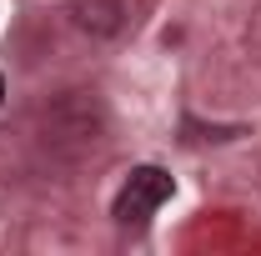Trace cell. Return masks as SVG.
<instances>
[{
	"mask_svg": "<svg viewBox=\"0 0 261 256\" xmlns=\"http://www.w3.org/2000/svg\"><path fill=\"white\" fill-rule=\"evenodd\" d=\"M171 201V176L161 166H136L116 196V221H146L156 206Z\"/></svg>",
	"mask_w": 261,
	"mask_h": 256,
	"instance_id": "obj_1",
	"label": "cell"
},
{
	"mask_svg": "<svg viewBox=\"0 0 261 256\" xmlns=\"http://www.w3.org/2000/svg\"><path fill=\"white\" fill-rule=\"evenodd\" d=\"M70 15H75V25L91 35H116L121 31V0H70Z\"/></svg>",
	"mask_w": 261,
	"mask_h": 256,
	"instance_id": "obj_2",
	"label": "cell"
},
{
	"mask_svg": "<svg viewBox=\"0 0 261 256\" xmlns=\"http://www.w3.org/2000/svg\"><path fill=\"white\" fill-rule=\"evenodd\" d=\"M0 96H5V81H0Z\"/></svg>",
	"mask_w": 261,
	"mask_h": 256,
	"instance_id": "obj_3",
	"label": "cell"
}]
</instances>
